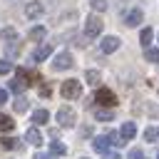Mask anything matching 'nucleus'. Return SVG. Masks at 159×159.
I'll list each match as a JSON object with an SVG mask.
<instances>
[{
    "label": "nucleus",
    "instance_id": "obj_25",
    "mask_svg": "<svg viewBox=\"0 0 159 159\" xmlns=\"http://www.w3.org/2000/svg\"><path fill=\"white\" fill-rule=\"evenodd\" d=\"M12 107H15V112H27V99L25 97H17Z\"/></svg>",
    "mask_w": 159,
    "mask_h": 159
},
{
    "label": "nucleus",
    "instance_id": "obj_6",
    "mask_svg": "<svg viewBox=\"0 0 159 159\" xmlns=\"http://www.w3.org/2000/svg\"><path fill=\"white\" fill-rule=\"evenodd\" d=\"M75 65V60H72V55L65 50V52H60L57 57H55V62H52V67L55 70H67V67H72Z\"/></svg>",
    "mask_w": 159,
    "mask_h": 159
},
{
    "label": "nucleus",
    "instance_id": "obj_22",
    "mask_svg": "<svg viewBox=\"0 0 159 159\" xmlns=\"http://www.w3.org/2000/svg\"><path fill=\"white\" fill-rule=\"evenodd\" d=\"M0 147H2V149H15V147H17V139H15V137H2V139H0Z\"/></svg>",
    "mask_w": 159,
    "mask_h": 159
},
{
    "label": "nucleus",
    "instance_id": "obj_15",
    "mask_svg": "<svg viewBox=\"0 0 159 159\" xmlns=\"http://www.w3.org/2000/svg\"><path fill=\"white\" fill-rule=\"evenodd\" d=\"M92 147H94L97 152H102V154H107V147H109V139H107V134H102V137H97V139L92 142Z\"/></svg>",
    "mask_w": 159,
    "mask_h": 159
},
{
    "label": "nucleus",
    "instance_id": "obj_1",
    "mask_svg": "<svg viewBox=\"0 0 159 159\" xmlns=\"http://www.w3.org/2000/svg\"><path fill=\"white\" fill-rule=\"evenodd\" d=\"M60 92H62L65 99H77L82 94V82L80 80H65L62 87H60Z\"/></svg>",
    "mask_w": 159,
    "mask_h": 159
},
{
    "label": "nucleus",
    "instance_id": "obj_16",
    "mask_svg": "<svg viewBox=\"0 0 159 159\" xmlns=\"http://www.w3.org/2000/svg\"><path fill=\"white\" fill-rule=\"evenodd\" d=\"M50 152H52V157H65L67 154V147L62 142H50Z\"/></svg>",
    "mask_w": 159,
    "mask_h": 159
},
{
    "label": "nucleus",
    "instance_id": "obj_3",
    "mask_svg": "<svg viewBox=\"0 0 159 159\" xmlns=\"http://www.w3.org/2000/svg\"><path fill=\"white\" fill-rule=\"evenodd\" d=\"M102 32V17L99 15H89L84 22V37H97Z\"/></svg>",
    "mask_w": 159,
    "mask_h": 159
},
{
    "label": "nucleus",
    "instance_id": "obj_19",
    "mask_svg": "<svg viewBox=\"0 0 159 159\" xmlns=\"http://www.w3.org/2000/svg\"><path fill=\"white\" fill-rule=\"evenodd\" d=\"M144 139L147 142H159V129L157 127H147L144 129Z\"/></svg>",
    "mask_w": 159,
    "mask_h": 159
},
{
    "label": "nucleus",
    "instance_id": "obj_5",
    "mask_svg": "<svg viewBox=\"0 0 159 159\" xmlns=\"http://www.w3.org/2000/svg\"><path fill=\"white\" fill-rule=\"evenodd\" d=\"M42 12H45V5H42L40 0H32V2L25 5V15H27V20H35V17H40Z\"/></svg>",
    "mask_w": 159,
    "mask_h": 159
},
{
    "label": "nucleus",
    "instance_id": "obj_32",
    "mask_svg": "<svg viewBox=\"0 0 159 159\" xmlns=\"http://www.w3.org/2000/svg\"><path fill=\"white\" fill-rule=\"evenodd\" d=\"M84 40H87V37H77V40H75V45H77V47H84V45H87Z\"/></svg>",
    "mask_w": 159,
    "mask_h": 159
},
{
    "label": "nucleus",
    "instance_id": "obj_18",
    "mask_svg": "<svg viewBox=\"0 0 159 159\" xmlns=\"http://www.w3.org/2000/svg\"><path fill=\"white\" fill-rule=\"evenodd\" d=\"M152 37H154V30H152V27H144V30L139 32V40H142V45H144V47H149Z\"/></svg>",
    "mask_w": 159,
    "mask_h": 159
},
{
    "label": "nucleus",
    "instance_id": "obj_8",
    "mask_svg": "<svg viewBox=\"0 0 159 159\" xmlns=\"http://www.w3.org/2000/svg\"><path fill=\"white\" fill-rule=\"evenodd\" d=\"M50 55H52V45H50V42H42V45H40V47H37V50L32 52V60L42 62V60H47Z\"/></svg>",
    "mask_w": 159,
    "mask_h": 159
},
{
    "label": "nucleus",
    "instance_id": "obj_4",
    "mask_svg": "<svg viewBox=\"0 0 159 159\" xmlns=\"http://www.w3.org/2000/svg\"><path fill=\"white\" fill-rule=\"evenodd\" d=\"M94 99H97L102 107H114V104H117V94H114L112 89H97Z\"/></svg>",
    "mask_w": 159,
    "mask_h": 159
},
{
    "label": "nucleus",
    "instance_id": "obj_2",
    "mask_svg": "<svg viewBox=\"0 0 159 159\" xmlns=\"http://www.w3.org/2000/svg\"><path fill=\"white\" fill-rule=\"evenodd\" d=\"M57 122H60V127L70 129V127H75V122H77V112H75L72 107H60V109H57Z\"/></svg>",
    "mask_w": 159,
    "mask_h": 159
},
{
    "label": "nucleus",
    "instance_id": "obj_14",
    "mask_svg": "<svg viewBox=\"0 0 159 159\" xmlns=\"http://www.w3.org/2000/svg\"><path fill=\"white\" fill-rule=\"evenodd\" d=\"M32 122L35 124H47L50 122V112L47 109H35L32 112Z\"/></svg>",
    "mask_w": 159,
    "mask_h": 159
},
{
    "label": "nucleus",
    "instance_id": "obj_28",
    "mask_svg": "<svg viewBox=\"0 0 159 159\" xmlns=\"http://www.w3.org/2000/svg\"><path fill=\"white\" fill-rule=\"evenodd\" d=\"M7 72H12V62L10 60H0V75H7Z\"/></svg>",
    "mask_w": 159,
    "mask_h": 159
},
{
    "label": "nucleus",
    "instance_id": "obj_36",
    "mask_svg": "<svg viewBox=\"0 0 159 159\" xmlns=\"http://www.w3.org/2000/svg\"><path fill=\"white\" fill-rule=\"evenodd\" d=\"M82 159H89V157H82Z\"/></svg>",
    "mask_w": 159,
    "mask_h": 159
},
{
    "label": "nucleus",
    "instance_id": "obj_20",
    "mask_svg": "<svg viewBox=\"0 0 159 159\" xmlns=\"http://www.w3.org/2000/svg\"><path fill=\"white\" fill-rule=\"evenodd\" d=\"M84 80H87V84H97L99 82V72L97 70H87L84 72Z\"/></svg>",
    "mask_w": 159,
    "mask_h": 159
},
{
    "label": "nucleus",
    "instance_id": "obj_11",
    "mask_svg": "<svg viewBox=\"0 0 159 159\" xmlns=\"http://www.w3.org/2000/svg\"><path fill=\"white\" fill-rule=\"evenodd\" d=\"M45 35H47V30H45L42 25H35V27L27 32V40H30V42H40V40H45Z\"/></svg>",
    "mask_w": 159,
    "mask_h": 159
},
{
    "label": "nucleus",
    "instance_id": "obj_30",
    "mask_svg": "<svg viewBox=\"0 0 159 159\" xmlns=\"http://www.w3.org/2000/svg\"><path fill=\"white\" fill-rule=\"evenodd\" d=\"M50 94H52L50 87H40V97H50Z\"/></svg>",
    "mask_w": 159,
    "mask_h": 159
},
{
    "label": "nucleus",
    "instance_id": "obj_9",
    "mask_svg": "<svg viewBox=\"0 0 159 159\" xmlns=\"http://www.w3.org/2000/svg\"><path fill=\"white\" fill-rule=\"evenodd\" d=\"M142 20H144L142 10H132V12H127V15H124V25H127V27H137Z\"/></svg>",
    "mask_w": 159,
    "mask_h": 159
},
{
    "label": "nucleus",
    "instance_id": "obj_23",
    "mask_svg": "<svg viewBox=\"0 0 159 159\" xmlns=\"http://www.w3.org/2000/svg\"><path fill=\"white\" fill-rule=\"evenodd\" d=\"M12 127H15V119L12 117H0V129L2 132H10Z\"/></svg>",
    "mask_w": 159,
    "mask_h": 159
},
{
    "label": "nucleus",
    "instance_id": "obj_13",
    "mask_svg": "<svg viewBox=\"0 0 159 159\" xmlns=\"http://www.w3.org/2000/svg\"><path fill=\"white\" fill-rule=\"evenodd\" d=\"M94 119L97 122H112L114 119V112L107 109V107H99V109H94Z\"/></svg>",
    "mask_w": 159,
    "mask_h": 159
},
{
    "label": "nucleus",
    "instance_id": "obj_17",
    "mask_svg": "<svg viewBox=\"0 0 159 159\" xmlns=\"http://www.w3.org/2000/svg\"><path fill=\"white\" fill-rule=\"evenodd\" d=\"M144 57H147V62L159 65V50L157 47H144Z\"/></svg>",
    "mask_w": 159,
    "mask_h": 159
},
{
    "label": "nucleus",
    "instance_id": "obj_33",
    "mask_svg": "<svg viewBox=\"0 0 159 159\" xmlns=\"http://www.w3.org/2000/svg\"><path fill=\"white\" fill-rule=\"evenodd\" d=\"M82 137H92V127H84L82 129Z\"/></svg>",
    "mask_w": 159,
    "mask_h": 159
},
{
    "label": "nucleus",
    "instance_id": "obj_26",
    "mask_svg": "<svg viewBox=\"0 0 159 159\" xmlns=\"http://www.w3.org/2000/svg\"><path fill=\"white\" fill-rule=\"evenodd\" d=\"M89 5H92L97 12H104V10H107V0H89Z\"/></svg>",
    "mask_w": 159,
    "mask_h": 159
},
{
    "label": "nucleus",
    "instance_id": "obj_31",
    "mask_svg": "<svg viewBox=\"0 0 159 159\" xmlns=\"http://www.w3.org/2000/svg\"><path fill=\"white\" fill-rule=\"evenodd\" d=\"M5 102H7V89L0 87V104H5Z\"/></svg>",
    "mask_w": 159,
    "mask_h": 159
},
{
    "label": "nucleus",
    "instance_id": "obj_7",
    "mask_svg": "<svg viewBox=\"0 0 159 159\" xmlns=\"http://www.w3.org/2000/svg\"><path fill=\"white\" fill-rule=\"evenodd\" d=\"M119 37H114V35H109V37H104L102 42H99V50L104 52V55H109V52H114V50H119Z\"/></svg>",
    "mask_w": 159,
    "mask_h": 159
},
{
    "label": "nucleus",
    "instance_id": "obj_12",
    "mask_svg": "<svg viewBox=\"0 0 159 159\" xmlns=\"http://www.w3.org/2000/svg\"><path fill=\"white\" fill-rule=\"evenodd\" d=\"M134 134H137V127H134V122H124V124H122V129H119V137H122L124 142H129Z\"/></svg>",
    "mask_w": 159,
    "mask_h": 159
},
{
    "label": "nucleus",
    "instance_id": "obj_10",
    "mask_svg": "<svg viewBox=\"0 0 159 159\" xmlns=\"http://www.w3.org/2000/svg\"><path fill=\"white\" fill-rule=\"evenodd\" d=\"M25 139H27V142H30V144H35V147H40V144H42V142H45V139H42V134H40V129H37V127H30V129H27V132H25Z\"/></svg>",
    "mask_w": 159,
    "mask_h": 159
},
{
    "label": "nucleus",
    "instance_id": "obj_37",
    "mask_svg": "<svg viewBox=\"0 0 159 159\" xmlns=\"http://www.w3.org/2000/svg\"><path fill=\"white\" fill-rule=\"evenodd\" d=\"M157 159H159V157H157Z\"/></svg>",
    "mask_w": 159,
    "mask_h": 159
},
{
    "label": "nucleus",
    "instance_id": "obj_34",
    "mask_svg": "<svg viewBox=\"0 0 159 159\" xmlns=\"http://www.w3.org/2000/svg\"><path fill=\"white\" fill-rule=\"evenodd\" d=\"M35 159H52V157H50V154H42V152H37V154H35Z\"/></svg>",
    "mask_w": 159,
    "mask_h": 159
},
{
    "label": "nucleus",
    "instance_id": "obj_35",
    "mask_svg": "<svg viewBox=\"0 0 159 159\" xmlns=\"http://www.w3.org/2000/svg\"><path fill=\"white\" fill-rule=\"evenodd\" d=\"M104 159H122L119 154H114V152H109V154H104Z\"/></svg>",
    "mask_w": 159,
    "mask_h": 159
},
{
    "label": "nucleus",
    "instance_id": "obj_24",
    "mask_svg": "<svg viewBox=\"0 0 159 159\" xmlns=\"http://www.w3.org/2000/svg\"><path fill=\"white\" fill-rule=\"evenodd\" d=\"M25 87H27V82H22V80H12V82H10V89H12V92H17V94H20Z\"/></svg>",
    "mask_w": 159,
    "mask_h": 159
},
{
    "label": "nucleus",
    "instance_id": "obj_29",
    "mask_svg": "<svg viewBox=\"0 0 159 159\" xmlns=\"http://www.w3.org/2000/svg\"><path fill=\"white\" fill-rule=\"evenodd\" d=\"M127 159H144V154H142V149H132Z\"/></svg>",
    "mask_w": 159,
    "mask_h": 159
},
{
    "label": "nucleus",
    "instance_id": "obj_27",
    "mask_svg": "<svg viewBox=\"0 0 159 159\" xmlns=\"http://www.w3.org/2000/svg\"><path fill=\"white\" fill-rule=\"evenodd\" d=\"M0 37L7 42V40H15V37H17V32H15L12 27H7V30H2V32H0Z\"/></svg>",
    "mask_w": 159,
    "mask_h": 159
},
{
    "label": "nucleus",
    "instance_id": "obj_21",
    "mask_svg": "<svg viewBox=\"0 0 159 159\" xmlns=\"http://www.w3.org/2000/svg\"><path fill=\"white\" fill-rule=\"evenodd\" d=\"M107 139H109V144H114V147H122V144H127V142L119 137V132H109V134H107Z\"/></svg>",
    "mask_w": 159,
    "mask_h": 159
}]
</instances>
